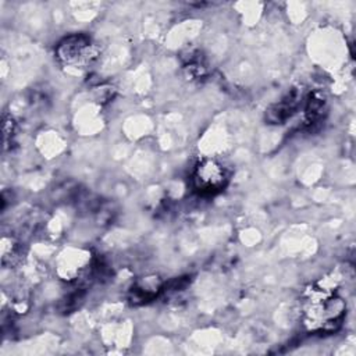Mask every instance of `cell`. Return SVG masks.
<instances>
[{
    "instance_id": "obj_1",
    "label": "cell",
    "mask_w": 356,
    "mask_h": 356,
    "mask_svg": "<svg viewBox=\"0 0 356 356\" xmlns=\"http://www.w3.org/2000/svg\"><path fill=\"white\" fill-rule=\"evenodd\" d=\"M57 58L70 67H89L99 57V49L86 35H70L64 38L56 49Z\"/></svg>"
},
{
    "instance_id": "obj_2",
    "label": "cell",
    "mask_w": 356,
    "mask_h": 356,
    "mask_svg": "<svg viewBox=\"0 0 356 356\" xmlns=\"http://www.w3.org/2000/svg\"><path fill=\"white\" fill-rule=\"evenodd\" d=\"M228 181L225 167L214 160L204 159L197 163L192 174V185L202 195H213L221 191Z\"/></svg>"
},
{
    "instance_id": "obj_3",
    "label": "cell",
    "mask_w": 356,
    "mask_h": 356,
    "mask_svg": "<svg viewBox=\"0 0 356 356\" xmlns=\"http://www.w3.org/2000/svg\"><path fill=\"white\" fill-rule=\"evenodd\" d=\"M300 99L302 93L299 92V89H292L278 103L273 104L266 111V120L270 124H281L286 121L300 104Z\"/></svg>"
},
{
    "instance_id": "obj_4",
    "label": "cell",
    "mask_w": 356,
    "mask_h": 356,
    "mask_svg": "<svg viewBox=\"0 0 356 356\" xmlns=\"http://www.w3.org/2000/svg\"><path fill=\"white\" fill-rule=\"evenodd\" d=\"M324 104H325V100L323 99L321 95H318V93L312 95V96L309 97L307 104H306V108H305V117H306V120H307L309 122L318 120V118L323 115Z\"/></svg>"
}]
</instances>
